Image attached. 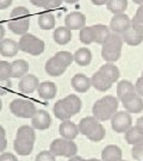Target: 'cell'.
<instances>
[{"label":"cell","instance_id":"cell-1","mask_svg":"<svg viewBox=\"0 0 143 161\" xmlns=\"http://www.w3.org/2000/svg\"><path fill=\"white\" fill-rule=\"evenodd\" d=\"M117 111H118V99L113 96H105L100 98L92 106L93 117L99 122L111 119Z\"/></svg>","mask_w":143,"mask_h":161},{"label":"cell","instance_id":"cell-2","mask_svg":"<svg viewBox=\"0 0 143 161\" xmlns=\"http://www.w3.org/2000/svg\"><path fill=\"white\" fill-rule=\"evenodd\" d=\"M7 26L16 35L23 36L28 34V30L30 28V11L24 6L14 7L11 11Z\"/></svg>","mask_w":143,"mask_h":161},{"label":"cell","instance_id":"cell-3","mask_svg":"<svg viewBox=\"0 0 143 161\" xmlns=\"http://www.w3.org/2000/svg\"><path fill=\"white\" fill-rule=\"evenodd\" d=\"M123 40L119 35L111 32L109 37L102 44V58L110 64L118 61L122 56V48H123Z\"/></svg>","mask_w":143,"mask_h":161},{"label":"cell","instance_id":"cell-4","mask_svg":"<svg viewBox=\"0 0 143 161\" xmlns=\"http://www.w3.org/2000/svg\"><path fill=\"white\" fill-rule=\"evenodd\" d=\"M18 47H19V50H22V52L30 54L32 56H38L44 52L46 44L43 41L36 37L35 35L25 34L19 38Z\"/></svg>","mask_w":143,"mask_h":161},{"label":"cell","instance_id":"cell-5","mask_svg":"<svg viewBox=\"0 0 143 161\" xmlns=\"http://www.w3.org/2000/svg\"><path fill=\"white\" fill-rule=\"evenodd\" d=\"M10 111L19 118H32L37 112V108L29 99L16 98L10 103Z\"/></svg>","mask_w":143,"mask_h":161},{"label":"cell","instance_id":"cell-6","mask_svg":"<svg viewBox=\"0 0 143 161\" xmlns=\"http://www.w3.org/2000/svg\"><path fill=\"white\" fill-rule=\"evenodd\" d=\"M111 121V128L117 134H125L130 128L132 127V117L131 114L128 111H117L113 117L110 119Z\"/></svg>","mask_w":143,"mask_h":161},{"label":"cell","instance_id":"cell-7","mask_svg":"<svg viewBox=\"0 0 143 161\" xmlns=\"http://www.w3.org/2000/svg\"><path fill=\"white\" fill-rule=\"evenodd\" d=\"M109 28L113 34H117L120 36L129 29H131V19L129 16H126L125 13L114 14L111 19V22H110Z\"/></svg>","mask_w":143,"mask_h":161},{"label":"cell","instance_id":"cell-8","mask_svg":"<svg viewBox=\"0 0 143 161\" xmlns=\"http://www.w3.org/2000/svg\"><path fill=\"white\" fill-rule=\"evenodd\" d=\"M64 24L66 28L72 30H81L86 26V17L84 13L78 11L70 12L64 17Z\"/></svg>","mask_w":143,"mask_h":161},{"label":"cell","instance_id":"cell-9","mask_svg":"<svg viewBox=\"0 0 143 161\" xmlns=\"http://www.w3.org/2000/svg\"><path fill=\"white\" fill-rule=\"evenodd\" d=\"M52 124V117L46 110H37L31 118V125L37 130H47Z\"/></svg>","mask_w":143,"mask_h":161},{"label":"cell","instance_id":"cell-10","mask_svg":"<svg viewBox=\"0 0 143 161\" xmlns=\"http://www.w3.org/2000/svg\"><path fill=\"white\" fill-rule=\"evenodd\" d=\"M40 86V81L38 78L34 74H26L23 78H20L19 84H18V88L19 91L23 93H32L37 91V88Z\"/></svg>","mask_w":143,"mask_h":161},{"label":"cell","instance_id":"cell-11","mask_svg":"<svg viewBox=\"0 0 143 161\" xmlns=\"http://www.w3.org/2000/svg\"><path fill=\"white\" fill-rule=\"evenodd\" d=\"M70 85H72V87H73V90H74L75 92L86 93L92 86L91 78L86 76V75L82 74V73H78V74H75L74 76L72 78Z\"/></svg>","mask_w":143,"mask_h":161},{"label":"cell","instance_id":"cell-12","mask_svg":"<svg viewBox=\"0 0 143 161\" xmlns=\"http://www.w3.org/2000/svg\"><path fill=\"white\" fill-rule=\"evenodd\" d=\"M58 131H60V135L62 136V138H64V140H72V141H74V138H76V136L80 134L79 127L75 124L74 122L70 121V119L69 121H63L60 124Z\"/></svg>","mask_w":143,"mask_h":161},{"label":"cell","instance_id":"cell-13","mask_svg":"<svg viewBox=\"0 0 143 161\" xmlns=\"http://www.w3.org/2000/svg\"><path fill=\"white\" fill-rule=\"evenodd\" d=\"M136 93L135 85L129 80H120L117 85V99L122 103Z\"/></svg>","mask_w":143,"mask_h":161},{"label":"cell","instance_id":"cell-14","mask_svg":"<svg viewBox=\"0 0 143 161\" xmlns=\"http://www.w3.org/2000/svg\"><path fill=\"white\" fill-rule=\"evenodd\" d=\"M37 92H38V97L41 99L50 100V99H54L56 97L57 87L52 81H44V82L40 84V86L37 88Z\"/></svg>","mask_w":143,"mask_h":161},{"label":"cell","instance_id":"cell-15","mask_svg":"<svg viewBox=\"0 0 143 161\" xmlns=\"http://www.w3.org/2000/svg\"><path fill=\"white\" fill-rule=\"evenodd\" d=\"M19 52L18 42L10 38H4L0 41V55L4 58H13Z\"/></svg>","mask_w":143,"mask_h":161},{"label":"cell","instance_id":"cell-16","mask_svg":"<svg viewBox=\"0 0 143 161\" xmlns=\"http://www.w3.org/2000/svg\"><path fill=\"white\" fill-rule=\"evenodd\" d=\"M123 106L129 114H140L143 111V98L135 93L134 96L123 102Z\"/></svg>","mask_w":143,"mask_h":161},{"label":"cell","instance_id":"cell-17","mask_svg":"<svg viewBox=\"0 0 143 161\" xmlns=\"http://www.w3.org/2000/svg\"><path fill=\"white\" fill-rule=\"evenodd\" d=\"M91 84H92V86L94 87L97 91H100V92H106V91H109L110 88L112 87V85H113V84H112L107 78H105L99 70L92 75Z\"/></svg>","mask_w":143,"mask_h":161},{"label":"cell","instance_id":"cell-18","mask_svg":"<svg viewBox=\"0 0 143 161\" xmlns=\"http://www.w3.org/2000/svg\"><path fill=\"white\" fill-rule=\"evenodd\" d=\"M44 69H46L47 74L50 75V76H60L66 72L67 67H64L55 56H52L46 62Z\"/></svg>","mask_w":143,"mask_h":161},{"label":"cell","instance_id":"cell-19","mask_svg":"<svg viewBox=\"0 0 143 161\" xmlns=\"http://www.w3.org/2000/svg\"><path fill=\"white\" fill-rule=\"evenodd\" d=\"M122 155V149L117 144H109L102 152V161H120Z\"/></svg>","mask_w":143,"mask_h":161},{"label":"cell","instance_id":"cell-20","mask_svg":"<svg viewBox=\"0 0 143 161\" xmlns=\"http://www.w3.org/2000/svg\"><path fill=\"white\" fill-rule=\"evenodd\" d=\"M34 144L35 142L28 141V140H23V138H17L13 141V148L14 152L22 156L30 155L34 150Z\"/></svg>","mask_w":143,"mask_h":161},{"label":"cell","instance_id":"cell-21","mask_svg":"<svg viewBox=\"0 0 143 161\" xmlns=\"http://www.w3.org/2000/svg\"><path fill=\"white\" fill-rule=\"evenodd\" d=\"M98 124H99V121L96 119L93 116H87V117L82 118V119L79 122L78 127H79V131H80V134L85 135L86 137H87V136H88V135L97 128Z\"/></svg>","mask_w":143,"mask_h":161},{"label":"cell","instance_id":"cell-22","mask_svg":"<svg viewBox=\"0 0 143 161\" xmlns=\"http://www.w3.org/2000/svg\"><path fill=\"white\" fill-rule=\"evenodd\" d=\"M63 103L72 116L79 114L82 106V102L76 94H68L66 98H63Z\"/></svg>","mask_w":143,"mask_h":161},{"label":"cell","instance_id":"cell-23","mask_svg":"<svg viewBox=\"0 0 143 161\" xmlns=\"http://www.w3.org/2000/svg\"><path fill=\"white\" fill-rule=\"evenodd\" d=\"M52 38L55 41V43L60 44V46H64L72 40V31L66 26H58L54 30Z\"/></svg>","mask_w":143,"mask_h":161},{"label":"cell","instance_id":"cell-24","mask_svg":"<svg viewBox=\"0 0 143 161\" xmlns=\"http://www.w3.org/2000/svg\"><path fill=\"white\" fill-rule=\"evenodd\" d=\"M120 37H122L124 43L131 47L140 46L143 42V34H140V32L135 31L134 29H129L124 34L120 35Z\"/></svg>","mask_w":143,"mask_h":161},{"label":"cell","instance_id":"cell-25","mask_svg":"<svg viewBox=\"0 0 143 161\" xmlns=\"http://www.w3.org/2000/svg\"><path fill=\"white\" fill-rule=\"evenodd\" d=\"M99 72L105 76L107 78L112 84H114L116 81L119 79L120 72L117 66H114V64H110V62H106V64L102 66Z\"/></svg>","mask_w":143,"mask_h":161},{"label":"cell","instance_id":"cell-26","mask_svg":"<svg viewBox=\"0 0 143 161\" xmlns=\"http://www.w3.org/2000/svg\"><path fill=\"white\" fill-rule=\"evenodd\" d=\"M74 61L78 66H81V67L88 66L92 61L91 50L88 48H86V47H82L80 49H78L74 54Z\"/></svg>","mask_w":143,"mask_h":161},{"label":"cell","instance_id":"cell-27","mask_svg":"<svg viewBox=\"0 0 143 161\" xmlns=\"http://www.w3.org/2000/svg\"><path fill=\"white\" fill-rule=\"evenodd\" d=\"M93 30V36H94V42L98 44H103L105 40L109 37V35L111 34V30L109 26L104 25V24H96L92 26Z\"/></svg>","mask_w":143,"mask_h":161},{"label":"cell","instance_id":"cell-28","mask_svg":"<svg viewBox=\"0 0 143 161\" xmlns=\"http://www.w3.org/2000/svg\"><path fill=\"white\" fill-rule=\"evenodd\" d=\"M11 66H12V78L20 79V78H23L24 75L28 74L29 64L25 60H23V58L14 60L11 64Z\"/></svg>","mask_w":143,"mask_h":161},{"label":"cell","instance_id":"cell-29","mask_svg":"<svg viewBox=\"0 0 143 161\" xmlns=\"http://www.w3.org/2000/svg\"><path fill=\"white\" fill-rule=\"evenodd\" d=\"M37 23L40 29L42 30H52L55 28V17L52 12H43L38 16Z\"/></svg>","mask_w":143,"mask_h":161},{"label":"cell","instance_id":"cell-30","mask_svg":"<svg viewBox=\"0 0 143 161\" xmlns=\"http://www.w3.org/2000/svg\"><path fill=\"white\" fill-rule=\"evenodd\" d=\"M52 112H54V115L56 117L57 119H60V121H69L70 119V117L72 115L69 114V111L67 110L66 108V105L63 103V99H60V100H57L55 105H54V108H52Z\"/></svg>","mask_w":143,"mask_h":161},{"label":"cell","instance_id":"cell-31","mask_svg":"<svg viewBox=\"0 0 143 161\" xmlns=\"http://www.w3.org/2000/svg\"><path fill=\"white\" fill-rule=\"evenodd\" d=\"M125 141L131 146H136L143 142V132L138 129L136 125H132L128 131L125 132Z\"/></svg>","mask_w":143,"mask_h":161},{"label":"cell","instance_id":"cell-32","mask_svg":"<svg viewBox=\"0 0 143 161\" xmlns=\"http://www.w3.org/2000/svg\"><path fill=\"white\" fill-rule=\"evenodd\" d=\"M106 7L113 14L124 13L128 8V0H109L106 3Z\"/></svg>","mask_w":143,"mask_h":161},{"label":"cell","instance_id":"cell-33","mask_svg":"<svg viewBox=\"0 0 143 161\" xmlns=\"http://www.w3.org/2000/svg\"><path fill=\"white\" fill-rule=\"evenodd\" d=\"M16 137L23 138V140H28V141L35 142V141H36V132H35V129L32 127L22 125V127L18 128L17 134H16Z\"/></svg>","mask_w":143,"mask_h":161},{"label":"cell","instance_id":"cell-34","mask_svg":"<svg viewBox=\"0 0 143 161\" xmlns=\"http://www.w3.org/2000/svg\"><path fill=\"white\" fill-rule=\"evenodd\" d=\"M49 150L52 152L55 156H64V150H66V140L64 138H56L50 143Z\"/></svg>","mask_w":143,"mask_h":161},{"label":"cell","instance_id":"cell-35","mask_svg":"<svg viewBox=\"0 0 143 161\" xmlns=\"http://www.w3.org/2000/svg\"><path fill=\"white\" fill-rule=\"evenodd\" d=\"M131 29L140 34H143V5H140L136 14L131 19Z\"/></svg>","mask_w":143,"mask_h":161},{"label":"cell","instance_id":"cell-36","mask_svg":"<svg viewBox=\"0 0 143 161\" xmlns=\"http://www.w3.org/2000/svg\"><path fill=\"white\" fill-rule=\"evenodd\" d=\"M79 38H80L81 43H84L85 46L94 43V36H93L92 26H85V28H82L80 30V34H79Z\"/></svg>","mask_w":143,"mask_h":161},{"label":"cell","instance_id":"cell-37","mask_svg":"<svg viewBox=\"0 0 143 161\" xmlns=\"http://www.w3.org/2000/svg\"><path fill=\"white\" fill-rule=\"evenodd\" d=\"M105 135H106V130H105V128H104L103 124L99 123V124L97 125V128H96V129L87 136V138L91 140L92 142H99V141L104 140Z\"/></svg>","mask_w":143,"mask_h":161},{"label":"cell","instance_id":"cell-38","mask_svg":"<svg viewBox=\"0 0 143 161\" xmlns=\"http://www.w3.org/2000/svg\"><path fill=\"white\" fill-rule=\"evenodd\" d=\"M55 58L61 62V64L64 66V67H68L70 64H73V61H74V55L72 54V53L69 52H66V50H62V52H57L55 55H54Z\"/></svg>","mask_w":143,"mask_h":161},{"label":"cell","instance_id":"cell-39","mask_svg":"<svg viewBox=\"0 0 143 161\" xmlns=\"http://www.w3.org/2000/svg\"><path fill=\"white\" fill-rule=\"evenodd\" d=\"M12 78V66L7 61H0V79L10 80Z\"/></svg>","mask_w":143,"mask_h":161},{"label":"cell","instance_id":"cell-40","mask_svg":"<svg viewBox=\"0 0 143 161\" xmlns=\"http://www.w3.org/2000/svg\"><path fill=\"white\" fill-rule=\"evenodd\" d=\"M78 153V146L74 141L72 140H66V150H64V156L66 158H73Z\"/></svg>","mask_w":143,"mask_h":161},{"label":"cell","instance_id":"cell-41","mask_svg":"<svg viewBox=\"0 0 143 161\" xmlns=\"http://www.w3.org/2000/svg\"><path fill=\"white\" fill-rule=\"evenodd\" d=\"M35 161H56V156L50 150H42L37 154Z\"/></svg>","mask_w":143,"mask_h":161},{"label":"cell","instance_id":"cell-42","mask_svg":"<svg viewBox=\"0 0 143 161\" xmlns=\"http://www.w3.org/2000/svg\"><path fill=\"white\" fill-rule=\"evenodd\" d=\"M131 155L135 160L143 161V142L136 144V146H132Z\"/></svg>","mask_w":143,"mask_h":161},{"label":"cell","instance_id":"cell-43","mask_svg":"<svg viewBox=\"0 0 143 161\" xmlns=\"http://www.w3.org/2000/svg\"><path fill=\"white\" fill-rule=\"evenodd\" d=\"M12 82L11 80H3L0 79V97L1 96H6L7 93L11 91Z\"/></svg>","mask_w":143,"mask_h":161},{"label":"cell","instance_id":"cell-44","mask_svg":"<svg viewBox=\"0 0 143 161\" xmlns=\"http://www.w3.org/2000/svg\"><path fill=\"white\" fill-rule=\"evenodd\" d=\"M63 0H48V3L44 6V8L46 10H54V8H57L58 6H61Z\"/></svg>","mask_w":143,"mask_h":161},{"label":"cell","instance_id":"cell-45","mask_svg":"<svg viewBox=\"0 0 143 161\" xmlns=\"http://www.w3.org/2000/svg\"><path fill=\"white\" fill-rule=\"evenodd\" d=\"M135 90H136V94L143 98V76H140L135 84Z\"/></svg>","mask_w":143,"mask_h":161},{"label":"cell","instance_id":"cell-46","mask_svg":"<svg viewBox=\"0 0 143 161\" xmlns=\"http://www.w3.org/2000/svg\"><path fill=\"white\" fill-rule=\"evenodd\" d=\"M0 161H18V158L12 153H1Z\"/></svg>","mask_w":143,"mask_h":161},{"label":"cell","instance_id":"cell-47","mask_svg":"<svg viewBox=\"0 0 143 161\" xmlns=\"http://www.w3.org/2000/svg\"><path fill=\"white\" fill-rule=\"evenodd\" d=\"M30 3H31L32 5L37 6V7H43V8H44V6L47 5L48 0H30Z\"/></svg>","mask_w":143,"mask_h":161},{"label":"cell","instance_id":"cell-48","mask_svg":"<svg viewBox=\"0 0 143 161\" xmlns=\"http://www.w3.org/2000/svg\"><path fill=\"white\" fill-rule=\"evenodd\" d=\"M7 147V140H6V136H3L0 135V152H4Z\"/></svg>","mask_w":143,"mask_h":161},{"label":"cell","instance_id":"cell-49","mask_svg":"<svg viewBox=\"0 0 143 161\" xmlns=\"http://www.w3.org/2000/svg\"><path fill=\"white\" fill-rule=\"evenodd\" d=\"M11 4H12V0H0V10L8 8Z\"/></svg>","mask_w":143,"mask_h":161},{"label":"cell","instance_id":"cell-50","mask_svg":"<svg viewBox=\"0 0 143 161\" xmlns=\"http://www.w3.org/2000/svg\"><path fill=\"white\" fill-rule=\"evenodd\" d=\"M136 127L143 132V116L142 117H138L137 121H136Z\"/></svg>","mask_w":143,"mask_h":161},{"label":"cell","instance_id":"cell-51","mask_svg":"<svg viewBox=\"0 0 143 161\" xmlns=\"http://www.w3.org/2000/svg\"><path fill=\"white\" fill-rule=\"evenodd\" d=\"M92 4L93 5H97V6H102V5H105L109 0H91Z\"/></svg>","mask_w":143,"mask_h":161},{"label":"cell","instance_id":"cell-52","mask_svg":"<svg viewBox=\"0 0 143 161\" xmlns=\"http://www.w3.org/2000/svg\"><path fill=\"white\" fill-rule=\"evenodd\" d=\"M4 36H5V28L3 26V24H0V41L4 40Z\"/></svg>","mask_w":143,"mask_h":161},{"label":"cell","instance_id":"cell-53","mask_svg":"<svg viewBox=\"0 0 143 161\" xmlns=\"http://www.w3.org/2000/svg\"><path fill=\"white\" fill-rule=\"evenodd\" d=\"M68 161H86V160H85V159H82L81 156L75 155V156H73V158H69Z\"/></svg>","mask_w":143,"mask_h":161},{"label":"cell","instance_id":"cell-54","mask_svg":"<svg viewBox=\"0 0 143 161\" xmlns=\"http://www.w3.org/2000/svg\"><path fill=\"white\" fill-rule=\"evenodd\" d=\"M0 135L6 136V131H5V129H4V127H3V125H0Z\"/></svg>","mask_w":143,"mask_h":161},{"label":"cell","instance_id":"cell-55","mask_svg":"<svg viewBox=\"0 0 143 161\" xmlns=\"http://www.w3.org/2000/svg\"><path fill=\"white\" fill-rule=\"evenodd\" d=\"M64 3H67V4H75V3H78L79 0H63Z\"/></svg>","mask_w":143,"mask_h":161},{"label":"cell","instance_id":"cell-56","mask_svg":"<svg viewBox=\"0 0 143 161\" xmlns=\"http://www.w3.org/2000/svg\"><path fill=\"white\" fill-rule=\"evenodd\" d=\"M132 1L138 4V5H143V0H132Z\"/></svg>","mask_w":143,"mask_h":161},{"label":"cell","instance_id":"cell-57","mask_svg":"<svg viewBox=\"0 0 143 161\" xmlns=\"http://www.w3.org/2000/svg\"><path fill=\"white\" fill-rule=\"evenodd\" d=\"M86 161H100V160H98V159H94V158H92V159H88V160H86Z\"/></svg>","mask_w":143,"mask_h":161},{"label":"cell","instance_id":"cell-58","mask_svg":"<svg viewBox=\"0 0 143 161\" xmlns=\"http://www.w3.org/2000/svg\"><path fill=\"white\" fill-rule=\"evenodd\" d=\"M3 109V102H1V99H0V111Z\"/></svg>","mask_w":143,"mask_h":161},{"label":"cell","instance_id":"cell-59","mask_svg":"<svg viewBox=\"0 0 143 161\" xmlns=\"http://www.w3.org/2000/svg\"><path fill=\"white\" fill-rule=\"evenodd\" d=\"M141 76H143V70H142V75H141Z\"/></svg>","mask_w":143,"mask_h":161},{"label":"cell","instance_id":"cell-60","mask_svg":"<svg viewBox=\"0 0 143 161\" xmlns=\"http://www.w3.org/2000/svg\"><path fill=\"white\" fill-rule=\"evenodd\" d=\"M120 161H126V160H120Z\"/></svg>","mask_w":143,"mask_h":161}]
</instances>
